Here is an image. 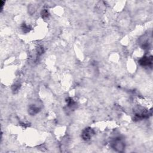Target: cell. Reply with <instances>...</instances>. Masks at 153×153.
Segmentation results:
<instances>
[{
    "label": "cell",
    "mask_w": 153,
    "mask_h": 153,
    "mask_svg": "<svg viewBox=\"0 0 153 153\" xmlns=\"http://www.w3.org/2000/svg\"><path fill=\"white\" fill-rule=\"evenodd\" d=\"M42 17L43 18H47L49 16V13H48V12L47 11V10L44 9V10H43L42 12Z\"/></svg>",
    "instance_id": "cell-6"
},
{
    "label": "cell",
    "mask_w": 153,
    "mask_h": 153,
    "mask_svg": "<svg viewBox=\"0 0 153 153\" xmlns=\"http://www.w3.org/2000/svg\"><path fill=\"white\" fill-rule=\"evenodd\" d=\"M40 109H41L40 105H39L38 104H33L29 106L28 113H29V114L33 116V115L37 114L40 111Z\"/></svg>",
    "instance_id": "cell-4"
},
{
    "label": "cell",
    "mask_w": 153,
    "mask_h": 153,
    "mask_svg": "<svg viewBox=\"0 0 153 153\" xmlns=\"http://www.w3.org/2000/svg\"><path fill=\"white\" fill-rule=\"evenodd\" d=\"M22 29L23 30V31L24 33H27L28 32H29V30H30V28L26 25V24H23L22 26Z\"/></svg>",
    "instance_id": "cell-5"
},
{
    "label": "cell",
    "mask_w": 153,
    "mask_h": 153,
    "mask_svg": "<svg viewBox=\"0 0 153 153\" xmlns=\"http://www.w3.org/2000/svg\"><path fill=\"white\" fill-rule=\"evenodd\" d=\"M19 84H15L13 88V91H16L17 90L19 89Z\"/></svg>",
    "instance_id": "cell-7"
},
{
    "label": "cell",
    "mask_w": 153,
    "mask_h": 153,
    "mask_svg": "<svg viewBox=\"0 0 153 153\" xmlns=\"http://www.w3.org/2000/svg\"><path fill=\"white\" fill-rule=\"evenodd\" d=\"M94 133L95 132L90 127H87L83 131L81 137H82L84 140L88 141L92 137V136L94 135Z\"/></svg>",
    "instance_id": "cell-2"
},
{
    "label": "cell",
    "mask_w": 153,
    "mask_h": 153,
    "mask_svg": "<svg viewBox=\"0 0 153 153\" xmlns=\"http://www.w3.org/2000/svg\"><path fill=\"white\" fill-rule=\"evenodd\" d=\"M139 64L143 66H150L152 64V56H144L139 60Z\"/></svg>",
    "instance_id": "cell-3"
},
{
    "label": "cell",
    "mask_w": 153,
    "mask_h": 153,
    "mask_svg": "<svg viewBox=\"0 0 153 153\" xmlns=\"http://www.w3.org/2000/svg\"><path fill=\"white\" fill-rule=\"evenodd\" d=\"M112 147L118 152L123 151L125 148V144L120 138L115 139L111 144Z\"/></svg>",
    "instance_id": "cell-1"
}]
</instances>
